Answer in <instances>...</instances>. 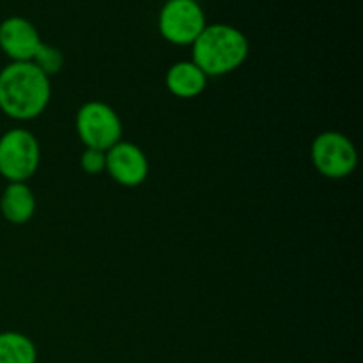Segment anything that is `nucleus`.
<instances>
[{"label": "nucleus", "mask_w": 363, "mask_h": 363, "mask_svg": "<svg viewBox=\"0 0 363 363\" xmlns=\"http://www.w3.org/2000/svg\"><path fill=\"white\" fill-rule=\"evenodd\" d=\"M0 211L7 222L14 225L27 223L34 216L35 199L25 183H9L0 199Z\"/></svg>", "instance_id": "nucleus-9"}, {"label": "nucleus", "mask_w": 363, "mask_h": 363, "mask_svg": "<svg viewBox=\"0 0 363 363\" xmlns=\"http://www.w3.org/2000/svg\"><path fill=\"white\" fill-rule=\"evenodd\" d=\"M30 62H34L35 66H38L39 69L50 78L52 74H57L60 69H62L64 55L59 48H55V46H50V45H45V43H41V46L38 48V52H35L34 59H32Z\"/></svg>", "instance_id": "nucleus-12"}, {"label": "nucleus", "mask_w": 363, "mask_h": 363, "mask_svg": "<svg viewBox=\"0 0 363 363\" xmlns=\"http://www.w3.org/2000/svg\"><path fill=\"white\" fill-rule=\"evenodd\" d=\"M77 131L85 147L108 151L121 142L123 124L112 106L101 101H89L78 110Z\"/></svg>", "instance_id": "nucleus-4"}, {"label": "nucleus", "mask_w": 363, "mask_h": 363, "mask_svg": "<svg viewBox=\"0 0 363 363\" xmlns=\"http://www.w3.org/2000/svg\"><path fill=\"white\" fill-rule=\"evenodd\" d=\"M312 162L319 174L330 179H340L357 169V149L346 135L325 131L318 135L312 144Z\"/></svg>", "instance_id": "nucleus-6"}, {"label": "nucleus", "mask_w": 363, "mask_h": 363, "mask_svg": "<svg viewBox=\"0 0 363 363\" xmlns=\"http://www.w3.org/2000/svg\"><path fill=\"white\" fill-rule=\"evenodd\" d=\"M123 186H138L149 174V162L144 151L131 142H117L106 151V169Z\"/></svg>", "instance_id": "nucleus-7"}, {"label": "nucleus", "mask_w": 363, "mask_h": 363, "mask_svg": "<svg viewBox=\"0 0 363 363\" xmlns=\"http://www.w3.org/2000/svg\"><path fill=\"white\" fill-rule=\"evenodd\" d=\"M0 363H38V350L27 335L0 333Z\"/></svg>", "instance_id": "nucleus-11"}, {"label": "nucleus", "mask_w": 363, "mask_h": 363, "mask_svg": "<svg viewBox=\"0 0 363 363\" xmlns=\"http://www.w3.org/2000/svg\"><path fill=\"white\" fill-rule=\"evenodd\" d=\"M206 25V14L197 0H167L158 16L160 34L177 46L194 45Z\"/></svg>", "instance_id": "nucleus-5"}, {"label": "nucleus", "mask_w": 363, "mask_h": 363, "mask_svg": "<svg viewBox=\"0 0 363 363\" xmlns=\"http://www.w3.org/2000/svg\"><path fill=\"white\" fill-rule=\"evenodd\" d=\"M38 28L21 16H9L0 23V50L13 62H30L41 46Z\"/></svg>", "instance_id": "nucleus-8"}, {"label": "nucleus", "mask_w": 363, "mask_h": 363, "mask_svg": "<svg viewBox=\"0 0 363 363\" xmlns=\"http://www.w3.org/2000/svg\"><path fill=\"white\" fill-rule=\"evenodd\" d=\"M41 149L30 131L14 128L0 137V176L9 183H25L35 174Z\"/></svg>", "instance_id": "nucleus-3"}, {"label": "nucleus", "mask_w": 363, "mask_h": 363, "mask_svg": "<svg viewBox=\"0 0 363 363\" xmlns=\"http://www.w3.org/2000/svg\"><path fill=\"white\" fill-rule=\"evenodd\" d=\"M80 165L85 172L92 174V176L103 172V170L106 169V151L87 147L84 152H82Z\"/></svg>", "instance_id": "nucleus-13"}, {"label": "nucleus", "mask_w": 363, "mask_h": 363, "mask_svg": "<svg viewBox=\"0 0 363 363\" xmlns=\"http://www.w3.org/2000/svg\"><path fill=\"white\" fill-rule=\"evenodd\" d=\"M248 50V39L240 28L225 23L206 25L191 45V62L206 77H220L238 69L247 60Z\"/></svg>", "instance_id": "nucleus-2"}, {"label": "nucleus", "mask_w": 363, "mask_h": 363, "mask_svg": "<svg viewBox=\"0 0 363 363\" xmlns=\"http://www.w3.org/2000/svg\"><path fill=\"white\" fill-rule=\"evenodd\" d=\"M167 89L177 98H195L208 84V77L191 60L176 62L165 77Z\"/></svg>", "instance_id": "nucleus-10"}, {"label": "nucleus", "mask_w": 363, "mask_h": 363, "mask_svg": "<svg viewBox=\"0 0 363 363\" xmlns=\"http://www.w3.org/2000/svg\"><path fill=\"white\" fill-rule=\"evenodd\" d=\"M52 96L50 78L34 62H11L0 71V110L16 121L41 116Z\"/></svg>", "instance_id": "nucleus-1"}]
</instances>
